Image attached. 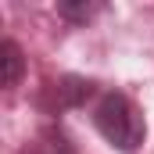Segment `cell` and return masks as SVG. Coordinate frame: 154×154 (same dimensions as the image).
Instances as JSON below:
<instances>
[{
	"label": "cell",
	"mask_w": 154,
	"mask_h": 154,
	"mask_svg": "<svg viewBox=\"0 0 154 154\" xmlns=\"http://www.w3.org/2000/svg\"><path fill=\"white\" fill-rule=\"evenodd\" d=\"M93 125H97V133L122 154L136 151V147L143 143V136H147V125H143L140 108H136L122 90L100 93V100H97V108H93Z\"/></svg>",
	"instance_id": "6da1fadb"
},
{
	"label": "cell",
	"mask_w": 154,
	"mask_h": 154,
	"mask_svg": "<svg viewBox=\"0 0 154 154\" xmlns=\"http://www.w3.org/2000/svg\"><path fill=\"white\" fill-rule=\"evenodd\" d=\"M54 93H57V108H82L97 93V82L82 75H61L54 82Z\"/></svg>",
	"instance_id": "7a4b0ae2"
},
{
	"label": "cell",
	"mask_w": 154,
	"mask_h": 154,
	"mask_svg": "<svg viewBox=\"0 0 154 154\" xmlns=\"http://www.w3.org/2000/svg\"><path fill=\"white\" fill-rule=\"evenodd\" d=\"M22 72H25V54L14 39H4L0 43V86L4 90H14L22 82Z\"/></svg>",
	"instance_id": "3957f363"
},
{
	"label": "cell",
	"mask_w": 154,
	"mask_h": 154,
	"mask_svg": "<svg viewBox=\"0 0 154 154\" xmlns=\"http://www.w3.org/2000/svg\"><path fill=\"white\" fill-rule=\"evenodd\" d=\"M104 11V4H97V0H61L57 4V14L65 18V22H72V25H86L93 14H100Z\"/></svg>",
	"instance_id": "277c9868"
},
{
	"label": "cell",
	"mask_w": 154,
	"mask_h": 154,
	"mask_svg": "<svg viewBox=\"0 0 154 154\" xmlns=\"http://www.w3.org/2000/svg\"><path fill=\"white\" fill-rule=\"evenodd\" d=\"M47 154H72V151L65 147V136H57V143H50V147H47Z\"/></svg>",
	"instance_id": "5b68a950"
}]
</instances>
